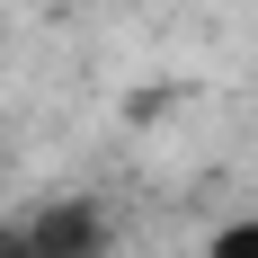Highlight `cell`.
Masks as SVG:
<instances>
[{"mask_svg":"<svg viewBox=\"0 0 258 258\" xmlns=\"http://www.w3.org/2000/svg\"><path fill=\"white\" fill-rule=\"evenodd\" d=\"M0 258H107V214L62 196V205H36L0 232Z\"/></svg>","mask_w":258,"mask_h":258,"instance_id":"6da1fadb","label":"cell"},{"mask_svg":"<svg viewBox=\"0 0 258 258\" xmlns=\"http://www.w3.org/2000/svg\"><path fill=\"white\" fill-rule=\"evenodd\" d=\"M205 258H258V214H249V223H223Z\"/></svg>","mask_w":258,"mask_h":258,"instance_id":"7a4b0ae2","label":"cell"}]
</instances>
